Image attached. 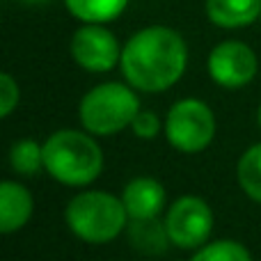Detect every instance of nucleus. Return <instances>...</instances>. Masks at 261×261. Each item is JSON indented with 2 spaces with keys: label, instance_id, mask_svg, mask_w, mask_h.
<instances>
[{
  "label": "nucleus",
  "instance_id": "2eb2a0df",
  "mask_svg": "<svg viewBox=\"0 0 261 261\" xmlns=\"http://www.w3.org/2000/svg\"><path fill=\"white\" fill-rule=\"evenodd\" d=\"M9 165L16 174L32 176L39 167H44V147L35 140H16L9 149Z\"/></svg>",
  "mask_w": 261,
  "mask_h": 261
},
{
  "label": "nucleus",
  "instance_id": "ddd939ff",
  "mask_svg": "<svg viewBox=\"0 0 261 261\" xmlns=\"http://www.w3.org/2000/svg\"><path fill=\"white\" fill-rule=\"evenodd\" d=\"M64 5L83 23H110L124 14L128 0H64Z\"/></svg>",
  "mask_w": 261,
  "mask_h": 261
},
{
  "label": "nucleus",
  "instance_id": "f257e3e1",
  "mask_svg": "<svg viewBox=\"0 0 261 261\" xmlns=\"http://www.w3.org/2000/svg\"><path fill=\"white\" fill-rule=\"evenodd\" d=\"M188 64V46L184 37L167 25H149L138 30L122 48L124 78L142 92H165L184 76Z\"/></svg>",
  "mask_w": 261,
  "mask_h": 261
},
{
  "label": "nucleus",
  "instance_id": "f3484780",
  "mask_svg": "<svg viewBox=\"0 0 261 261\" xmlns=\"http://www.w3.org/2000/svg\"><path fill=\"white\" fill-rule=\"evenodd\" d=\"M130 128H133V133L138 135L140 140H153L161 133V119H158V115L151 113V110H140V113L135 115Z\"/></svg>",
  "mask_w": 261,
  "mask_h": 261
},
{
  "label": "nucleus",
  "instance_id": "aec40b11",
  "mask_svg": "<svg viewBox=\"0 0 261 261\" xmlns=\"http://www.w3.org/2000/svg\"><path fill=\"white\" fill-rule=\"evenodd\" d=\"M257 122H259V128H261V106H259V113H257Z\"/></svg>",
  "mask_w": 261,
  "mask_h": 261
},
{
  "label": "nucleus",
  "instance_id": "9b49d317",
  "mask_svg": "<svg viewBox=\"0 0 261 261\" xmlns=\"http://www.w3.org/2000/svg\"><path fill=\"white\" fill-rule=\"evenodd\" d=\"M206 16L218 28H245L261 18V0H206Z\"/></svg>",
  "mask_w": 261,
  "mask_h": 261
},
{
  "label": "nucleus",
  "instance_id": "a211bd4d",
  "mask_svg": "<svg viewBox=\"0 0 261 261\" xmlns=\"http://www.w3.org/2000/svg\"><path fill=\"white\" fill-rule=\"evenodd\" d=\"M16 106H18V85L9 73H3L0 76V115L9 117Z\"/></svg>",
  "mask_w": 261,
  "mask_h": 261
},
{
  "label": "nucleus",
  "instance_id": "1a4fd4ad",
  "mask_svg": "<svg viewBox=\"0 0 261 261\" xmlns=\"http://www.w3.org/2000/svg\"><path fill=\"white\" fill-rule=\"evenodd\" d=\"M122 202L126 206L130 220L158 218L165 208V188L161 181L151 179V176H138L126 184L122 193Z\"/></svg>",
  "mask_w": 261,
  "mask_h": 261
},
{
  "label": "nucleus",
  "instance_id": "6ab92c4d",
  "mask_svg": "<svg viewBox=\"0 0 261 261\" xmlns=\"http://www.w3.org/2000/svg\"><path fill=\"white\" fill-rule=\"evenodd\" d=\"M21 3H28V5H44V3H48V0H21Z\"/></svg>",
  "mask_w": 261,
  "mask_h": 261
},
{
  "label": "nucleus",
  "instance_id": "39448f33",
  "mask_svg": "<svg viewBox=\"0 0 261 261\" xmlns=\"http://www.w3.org/2000/svg\"><path fill=\"white\" fill-rule=\"evenodd\" d=\"M165 135L174 149L184 153H197L211 144L216 135V117L199 99L176 101L167 113Z\"/></svg>",
  "mask_w": 261,
  "mask_h": 261
},
{
  "label": "nucleus",
  "instance_id": "f03ea898",
  "mask_svg": "<svg viewBox=\"0 0 261 261\" xmlns=\"http://www.w3.org/2000/svg\"><path fill=\"white\" fill-rule=\"evenodd\" d=\"M44 167L64 186H87L101 174L103 153L87 133L64 128L44 142Z\"/></svg>",
  "mask_w": 261,
  "mask_h": 261
},
{
  "label": "nucleus",
  "instance_id": "4468645a",
  "mask_svg": "<svg viewBox=\"0 0 261 261\" xmlns=\"http://www.w3.org/2000/svg\"><path fill=\"white\" fill-rule=\"evenodd\" d=\"M239 184L250 199L261 204V142L252 144L239 161Z\"/></svg>",
  "mask_w": 261,
  "mask_h": 261
},
{
  "label": "nucleus",
  "instance_id": "dca6fc26",
  "mask_svg": "<svg viewBox=\"0 0 261 261\" xmlns=\"http://www.w3.org/2000/svg\"><path fill=\"white\" fill-rule=\"evenodd\" d=\"M190 261H252V254L236 241H216L202 245V250H197Z\"/></svg>",
  "mask_w": 261,
  "mask_h": 261
},
{
  "label": "nucleus",
  "instance_id": "6e6552de",
  "mask_svg": "<svg viewBox=\"0 0 261 261\" xmlns=\"http://www.w3.org/2000/svg\"><path fill=\"white\" fill-rule=\"evenodd\" d=\"M257 53L243 41H222L208 55V73L220 87L239 90L254 81L257 76Z\"/></svg>",
  "mask_w": 261,
  "mask_h": 261
},
{
  "label": "nucleus",
  "instance_id": "0eeeda50",
  "mask_svg": "<svg viewBox=\"0 0 261 261\" xmlns=\"http://www.w3.org/2000/svg\"><path fill=\"white\" fill-rule=\"evenodd\" d=\"M71 58L92 73H106L119 64L122 48L106 23H83L71 37Z\"/></svg>",
  "mask_w": 261,
  "mask_h": 261
},
{
  "label": "nucleus",
  "instance_id": "423d86ee",
  "mask_svg": "<svg viewBox=\"0 0 261 261\" xmlns=\"http://www.w3.org/2000/svg\"><path fill=\"white\" fill-rule=\"evenodd\" d=\"M167 234L176 248L195 250L202 248L213 231V213L208 204L199 197L186 195L170 206L165 218Z\"/></svg>",
  "mask_w": 261,
  "mask_h": 261
},
{
  "label": "nucleus",
  "instance_id": "f8f14e48",
  "mask_svg": "<svg viewBox=\"0 0 261 261\" xmlns=\"http://www.w3.org/2000/svg\"><path fill=\"white\" fill-rule=\"evenodd\" d=\"M128 236L138 248V252L142 254H163L167 250V243H172L170 234H167V225L158 218L133 220L128 227Z\"/></svg>",
  "mask_w": 261,
  "mask_h": 261
},
{
  "label": "nucleus",
  "instance_id": "7ed1b4c3",
  "mask_svg": "<svg viewBox=\"0 0 261 261\" xmlns=\"http://www.w3.org/2000/svg\"><path fill=\"white\" fill-rule=\"evenodd\" d=\"M67 225L87 243H108L126 229L128 211L122 197L103 190L81 193L67 204Z\"/></svg>",
  "mask_w": 261,
  "mask_h": 261
},
{
  "label": "nucleus",
  "instance_id": "20e7f679",
  "mask_svg": "<svg viewBox=\"0 0 261 261\" xmlns=\"http://www.w3.org/2000/svg\"><path fill=\"white\" fill-rule=\"evenodd\" d=\"M138 113V96L124 83H101L81 101V122L92 135L119 133L133 124Z\"/></svg>",
  "mask_w": 261,
  "mask_h": 261
},
{
  "label": "nucleus",
  "instance_id": "9d476101",
  "mask_svg": "<svg viewBox=\"0 0 261 261\" xmlns=\"http://www.w3.org/2000/svg\"><path fill=\"white\" fill-rule=\"evenodd\" d=\"M32 195L25 186L16 181H3L0 184V231L14 234L18 231L32 216Z\"/></svg>",
  "mask_w": 261,
  "mask_h": 261
}]
</instances>
